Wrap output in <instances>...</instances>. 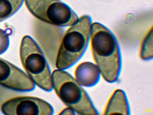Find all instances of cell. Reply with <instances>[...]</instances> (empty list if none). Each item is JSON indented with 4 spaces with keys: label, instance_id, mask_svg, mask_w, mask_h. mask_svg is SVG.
<instances>
[{
    "label": "cell",
    "instance_id": "5",
    "mask_svg": "<svg viewBox=\"0 0 153 115\" xmlns=\"http://www.w3.org/2000/svg\"><path fill=\"white\" fill-rule=\"evenodd\" d=\"M31 13L45 22L59 27L75 24L79 18L66 4L59 0H25Z\"/></svg>",
    "mask_w": 153,
    "mask_h": 115
},
{
    "label": "cell",
    "instance_id": "1",
    "mask_svg": "<svg viewBox=\"0 0 153 115\" xmlns=\"http://www.w3.org/2000/svg\"><path fill=\"white\" fill-rule=\"evenodd\" d=\"M89 38L93 58L101 75L108 82H115L121 67L120 52L115 36L102 24L94 22L90 27Z\"/></svg>",
    "mask_w": 153,
    "mask_h": 115
},
{
    "label": "cell",
    "instance_id": "6",
    "mask_svg": "<svg viewBox=\"0 0 153 115\" xmlns=\"http://www.w3.org/2000/svg\"><path fill=\"white\" fill-rule=\"evenodd\" d=\"M1 109L2 113L7 115H51L54 111L47 102L30 96L10 99L2 103Z\"/></svg>",
    "mask_w": 153,
    "mask_h": 115
},
{
    "label": "cell",
    "instance_id": "9",
    "mask_svg": "<svg viewBox=\"0 0 153 115\" xmlns=\"http://www.w3.org/2000/svg\"><path fill=\"white\" fill-rule=\"evenodd\" d=\"M119 113L129 115L130 109L125 92L117 90L113 93L106 104L104 115Z\"/></svg>",
    "mask_w": 153,
    "mask_h": 115
},
{
    "label": "cell",
    "instance_id": "13",
    "mask_svg": "<svg viewBox=\"0 0 153 115\" xmlns=\"http://www.w3.org/2000/svg\"><path fill=\"white\" fill-rule=\"evenodd\" d=\"M74 111L71 108L68 107L67 108L63 110L60 114H69V115H71V114H75V112H74Z\"/></svg>",
    "mask_w": 153,
    "mask_h": 115
},
{
    "label": "cell",
    "instance_id": "4",
    "mask_svg": "<svg viewBox=\"0 0 153 115\" xmlns=\"http://www.w3.org/2000/svg\"><path fill=\"white\" fill-rule=\"evenodd\" d=\"M20 57L25 70L33 81L45 90H52V75L48 63L40 48L30 36H25L22 39Z\"/></svg>",
    "mask_w": 153,
    "mask_h": 115
},
{
    "label": "cell",
    "instance_id": "10",
    "mask_svg": "<svg viewBox=\"0 0 153 115\" xmlns=\"http://www.w3.org/2000/svg\"><path fill=\"white\" fill-rule=\"evenodd\" d=\"M25 0H0V22L15 14L21 8Z\"/></svg>",
    "mask_w": 153,
    "mask_h": 115
},
{
    "label": "cell",
    "instance_id": "8",
    "mask_svg": "<svg viewBox=\"0 0 153 115\" xmlns=\"http://www.w3.org/2000/svg\"><path fill=\"white\" fill-rule=\"evenodd\" d=\"M75 79L82 86L90 87L95 85L100 79V70L97 65L91 62H83L75 69Z\"/></svg>",
    "mask_w": 153,
    "mask_h": 115
},
{
    "label": "cell",
    "instance_id": "3",
    "mask_svg": "<svg viewBox=\"0 0 153 115\" xmlns=\"http://www.w3.org/2000/svg\"><path fill=\"white\" fill-rule=\"evenodd\" d=\"M53 88L62 101L80 115H98L88 95L76 80L63 70L52 75Z\"/></svg>",
    "mask_w": 153,
    "mask_h": 115
},
{
    "label": "cell",
    "instance_id": "12",
    "mask_svg": "<svg viewBox=\"0 0 153 115\" xmlns=\"http://www.w3.org/2000/svg\"><path fill=\"white\" fill-rule=\"evenodd\" d=\"M10 45L9 38L3 30L0 29V55L5 53Z\"/></svg>",
    "mask_w": 153,
    "mask_h": 115
},
{
    "label": "cell",
    "instance_id": "2",
    "mask_svg": "<svg viewBox=\"0 0 153 115\" xmlns=\"http://www.w3.org/2000/svg\"><path fill=\"white\" fill-rule=\"evenodd\" d=\"M91 22L90 16L83 15L66 31L57 55V68L68 69L81 58L88 44Z\"/></svg>",
    "mask_w": 153,
    "mask_h": 115
},
{
    "label": "cell",
    "instance_id": "7",
    "mask_svg": "<svg viewBox=\"0 0 153 115\" xmlns=\"http://www.w3.org/2000/svg\"><path fill=\"white\" fill-rule=\"evenodd\" d=\"M0 84L17 91H30L35 88L34 83L25 72L1 58H0Z\"/></svg>",
    "mask_w": 153,
    "mask_h": 115
},
{
    "label": "cell",
    "instance_id": "11",
    "mask_svg": "<svg viewBox=\"0 0 153 115\" xmlns=\"http://www.w3.org/2000/svg\"><path fill=\"white\" fill-rule=\"evenodd\" d=\"M153 29L152 28L146 34L141 42L139 51L140 57L144 60L153 58Z\"/></svg>",
    "mask_w": 153,
    "mask_h": 115
}]
</instances>
